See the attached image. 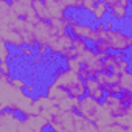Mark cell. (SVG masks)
Wrapping results in <instances>:
<instances>
[{"label":"cell","instance_id":"obj_38","mask_svg":"<svg viewBox=\"0 0 132 132\" xmlns=\"http://www.w3.org/2000/svg\"><path fill=\"white\" fill-rule=\"evenodd\" d=\"M47 51H48V47H37V50L34 51V54H36V56L44 57V56L47 54Z\"/></svg>","mask_w":132,"mask_h":132},{"label":"cell","instance_id":"obj_30","mask_svg":"<svg viewBox=\"0 0 132 132\" xmlns=\"http://www.w3.org/2000/svg\"><path fill=\"white\" fill-rule=\"evenodd\" d=\"M93 50H95L96 53L107 54L109 50H110V47H109V42H106V40H100L98 44H93Z\"/></svg>","mask_w":132,"mask_h":132},{"label":"cell","instance_id":"obj_45","mask_svg":"<svg viewBox=\"0 0 132 132\" xmlns=\"http://www.w3.org/2000/svg\"><path fill=\"white\" fill-rule=\"evenodd\" d=\"M129 42H130V47H132V33L129 34Z\"/></svg>","mask_w":132,"mask_h":132},{"label":"cell","instance_id":"obj_10","mask_svg":"<svg viewBox=\"0 0 132 132\" xmlns=\"http://www.w3.org/2000/svg\"><path fill=\"white\" fill-rule=\"evenodd\" d=\"M81 81V76L75 72H70V70H59L56 75H54V79H53V84L54 86H59L65 90H70L75 84H78Z\"/></svg>","mask_w":132,"mask_h":132},{"label":"cell","instance_id":"obj_4","mask_svg":"<svg viewBox=\"0 0 132 132\" xmlns=\"http://www.w3.org/2000/svg\"><path fill=\"white\" fill-rule=\"evenodd\" d=\"M11 8L20 19L30 22L31 25H36L39 22V17L33 6V0H13Z\"/></svg>","mask_w":132,"mask_h":132},{"label":"cell","instance_id":"obj_39","mask_svg":"<svg viewBox=\"0 0 132 132\" xmlns=\"http://www.w3.org/2000/svg\"><path fill=\"white\" fill-rule=\"evenodd\" d=\"M118 81H120V75H117V73H110V76H109V86H112V84H118Z\"/></svg>","mask_w":132,"mask_h":132},{"label":"cell","instance_id":"obj_47","mask_svg":"<svg viewBox=\"0 0 132 132\" xmlns=\"http://www.w3.org/2000/svg\"><path fill=\"white\" fill-rule=\"evenodd\" d=\"M127 132H132V129H129V130H127Z\"/></svg>","mask_w":132,"mask_h":132},{"label":"cell","instance_id":"obj_15","mask_svg":"<svg viewBox=\"0 0 132 132\" xmlns=\"http://www.w3.org/2000/svg\"><path fill=\"white\" fill-rule=\"evenodd\" d=\"M0 39L5 40L10 47H14V48H22L25 45L23 37L19 31L11 30V28H5V27H0Z\"/></svg>","mask_w":132,"mask_h":132},{"label":"cell","instance_id":"obj_43","mask_svg":"<svg viewBox=\"0 0 132 132\" xmlns=\"http://www.w3.org/2000/svg\"><path fill=\"white\" fill-rule=\"evenodd\" d=\"M106 30H109V31H112V30H113V23H112V20L106 22Z\"/></svg>","mask_w":132,"mask_h":132},{"label":"cell","instance_id":"obj_42","mask_svg":"<svg viewBox=\"0 0 132 132\" xmlns=\"http://www.w3.org/2000/svg\"><path fill=\"white\" fill-rule=\"evenodd\" d=\"M42 62H44V57H40V56H36V57H33V61H31L33 65H39V64H42Z\"/></svg>","mask_w":132,"mask_h":132},{"label":"cell","instance_id":"obj_23","mask_svg":"<svg viewBox=\"0 0 132 132\" xmlns=\"http://www.w3.org/2000/svg\"><path fill=\"white\" fill-rule=\"evenodd\" d=\"M118 86L123 89V92H127L132 95V72L127 70L124 73L120 75V81H118Z\"/></svg>","mask_w":132,"mask_h":132},{"label":"cell","instance_id":"obj_12","mask_svg":"<svg viewBox=\"0 0 132 132\" xmlns=\"http://www.w3.org/2000/svg\"><path fill=\"white\" fill-rule=\"evenodd\" d=\"M36 104H37V107H39V115H40L42 118H45V120L48 121V124H50L51 118L59 112V109L56 107V104H54L47 95H37Z\"/></svg>","mask_w":132,"mask_h":132},{"label":"cell","instance_id":"obj_7","mask_svg":"<svg viewBox=\"0 0 132 132\" xmlns=\"http://www.w3.org/2000/svg\"><path fill=\"white\" fill-rule=\"evenodd\" d=\"M73 34H65V36H59L54 37L51 40V44L48 45V50L51 54H59L61 57H64L65 54H69L73 48Z\"/></svg>","mask_w":132,"mask_h":132},{"label":"cell","instance_id":"obj_40","mask_svg":"<svg viewBox=\"0 0 132 132\" xmlns=\"http://www.w3.org/2000/svg\"><path fill=\"white\" fill-rule=\"evenodd\" d=\"M0 67H2V73L3 75L10 76V65H8V62H2V64H0Z\"/></svg>","mask_w":132,"mask_h":132},{"label":"cell","instance_id":"obj_9","mask_svg":"<svg viewBox=\"0 0 132 132\" xmlns=\"http://www.w3.org/2000/svg\"><path fill=\"white\" fill-rule=\"evenodd\" d=\"M67 20H69V30L72 31L75 37H81L84 40H92L95 37V33H96L95 27L87 25V23H79L73 17H67Z\"/></svg>","mask_w":132,"mask_h":132},{"label":"cell","instance_id":"obj_21","mask_svg":"<svg viewBox=\"0 0 132 132\" xmlns=\"http://www.w3.org/2000/svg\"><path fill=\"white\" fill-rule=\"evenodd\" d=\"M50 25H51V31H53V36H54V37L69 34V33H67V30H69V20H67V19L53 20V22H50Z\"/></svg>","mask_w":132,"mask_h":132},{"label":"cell","instance_id":"obj_46","mask_svg":"<svg viewBox=\"0 0 132 132\" xmlns=\"http://www.w3.org/2000/svg\"><path fill=\"white\" fill-rule=\"evenodd\" d=\"M45 132H53V130H45Z\"/></svg>","mask_w":132,"mask_h":132},{"label":"cell","instance_id":"obj_3","mask_svg":"<svg viewBox=\"0 0 132 132\" xmlns=\"http://www.w3.org/2000/svg\"><path fill=\"white\" fill-rule=\"evenodd\" d=\"M75 121L76 113L67 112V110H59L50 121V129L53 132H75Z\"/></svg>","mask_w":132,"mask_h":132},{"label":"cell","instance_id":"obj_19","mask_svg":"<svg viewBox=\"0 0 132 132\" xmlns=\"http://www.w3.org/2000/svg\"><path fill=\"white\" fill-rule=\"evenodd\" d=\"M75 132H101V129L89 118L78 115L76 113V121H75Z\"/></svg>","mask_w":132,"mask_h":132},{"label":"cell","instance_id":"obj_44","mask_svg":"<svg viewBox=\"0 0 132 132\" xmlns=\"http://www.w3.org/2000/svg\"><path fill=\"white\" fill-rule=\"evenodd\" d=\"M34 92H36V89H34L33 86H28V89H27V93H28V95H33Z\"/></svg>","mask_w":132,"mask_h":132},{"label":"cell","instance_id":"obj_26","mask_svg":"<svg viewBox=\"0 0 132 132\" xmlns=\"http://www.w3.org/2000/svg\"><path fill=\"white\" fill-rule=\"evenodd\" d=\"M117 64V54L113 53H107L104 61H103V72L106 73H112V69H113V65Z\"/></svg>","mask_w":132,"mask_h":132},{"label":"cell","instance_id":"obj_27","mask_svg":"<svg viewBox=\"0 0 132 132\" xmlns=\"http://www.w3.org/2000/svg\"><path fill=\"white\" fill-rule=\"evenodd\" d=\"M65 69L67 70H70V72H75V73H81L82 72V64L78 61V57H70V59H67L65 61Z\"/></svg>","mask_w":132,"mask_h":132},{"label":"cell","instance_id":"obj_36","mask_svg":"<svg viewBox=\"0 0 132 132\" xmlns=\"http://www.w3.org/2000/svg\"><path fill=\"white\" fill-rule=\"evenodd\" d=\"M67 2V6L72 10H81L82 8V0H65Z\"/></svg>","mask_w":132,"mask_h":132},{"label":"cell","instance_id":"obj_33","mask_svg":"<svg viewBox=\"0 0 132 132\" xmlns=\"http://www.w3.org/2000/svg\"><path fill=\"white\" fill-rule=\"evenodd\" d=\"M96 3V0H82V10H86L87 13H95Z\"/></svg>","mask_w":132,"mask_h":132},{"label":"cell","instance_id":"obj_20","mask_svg":"<svg viewBox=\"0 0 132 132\" xmlns=\"http://www.w3.org/2000/svg\"><path fill=\"white\" fill-rule=\"evenodd\" d=\"M107 6H109V14L115 20H124L127 17V10L123 6L121 0H107Z\"/></svg>","mask_w":132,"mask_h":132},{"label":"cell","instance_id":"obj_1","mask_svg":"<svg viewBox=\"0 0 132 132\" xmlns=\"http://www.w3.org/2000/svg\"><path fill=\"white\" fill-rule=\"evenodd\" d=\"M25 95H27L25 90L11 84L10 76L3 73L0 75V112H5V110L17 112Z\"/></svg>","mask_w":132,"mask_h":132},{"label":"cell","instance_id":"obj_34","mask_svg":"<svg viewBox=\"0 0 132 132\" xmlns=\"http://www.w3.org/2000/svg\"><path fill=\"white\" fill-rule=\"evenodd\" d=\"M10 81H11L13 86L19 87V89H22V90H25V92H27V89H28V86H30V84H27L25 81H22V79H19V78H10Z\"/></svg>","mask_w":132,"mask_h":132},{"label":"cell","instance_id":"obj_11","mask_svg":"<svg viewBox=\"0 0 132 132\" xmlns=\"http://www.w3.org/2000/svg\"><path fill=\"white\" fill-rule=\"evenodd\" d=\"M44 5L50 14L51 22L53 20H62V19H67L65 13H67L69 6L65 0H44Z\"/></svg>","mask_w":132,"mask_h":132},{"label":"cell","instance_id":"obj_31","mask_svg":"<svg viewBox=\"0 0 132 132\" xmlns=\"http://www.w3.org/2000/svg\"><path fill=\"white\" fill-rule=\"evenodd\" d=\"M104 89V92L107 93V95H117V96H120L121 93H123V89L118 86V84H112V86H106V87H103Z\"/></svg>","mask_w":132,"mask_h":132},{"label":"cell","instance_id":"obj_41","mask_svg":"<svg viewBox=\"0 0 132 132\" xmlns=\"http://www.w3.org/2000/svg\"><path fill=\"white\" fill-rule=\"evenodd\" d=\"M20 50H22V53H23L25 56H33V54H34V51H33V50H31L30 47H27V45H23V47H22Z\"/></svg>","mask_w":132,"mask_h":132},{"label":"cell","instance_id":"obj_18","mask_svg":"<svg viewBox=\"0 0 132 132\" xmlns=\"http://www.w3.org/2000/svg\"><path fill=\"white\" fill-rule=\"evenodd\" d=\"M84 82H86V89H87V95H89V96H92V98L96 100V101H103V100H104L106 92H104V89L100 86V82H98L95 78H89V79H86Z\"/></svg>","mask_w":132,"mask_h":132},{"label":"cell","instance_id":"obj_16","mask_svg":"<svg viewBox=\"0 0 132 132\" xmlns=\"http://www.w3.org/2000/svg\"><path fill=\"white\" fill-rule=\"evenodd\" d=\"M101 104H103L106 109H109V110L113 113L115 118L124 115V112H126V106L121 103L120 96H117V95H107V93H106V96H104V100L101 101Z\"/></svg>","mask_w":132,"mask_h":132},{"label":"cell","instance_id":"obj_2","mask_svg":"<svg viewBox=\"0 0 132 132\" xmlns=\"http://www.w3.org/2000/svg\"><path fill=\"white\" fill-rule=\"evenodd\" d=\"M54 104L59 110H67V112H73L75 110V101L72 98V95L59 87V86H54V84H50L47 87V93H45Z\"/></svg>","mask_w":132,"mask_h":132},{"label":"cell","instance_id":"obj_35","mask_svg":"<svg viewBox=\"0 0 132 132\" xmlns=\"http://www.w3.org/2000/svg\"><path fill=\"white\" fill-rule=\"evenodd\" d=\"M101 132H127V129H124V127H121V126H118V124H112V126H109V127L101 129Z\"/></svg>","mask_w":132,"mask_h":132},{"label":"cell","instance_id":"obj_13","mask_svg":"<svg viewBox=\"0 0 132 132\" xmlns=\"http://www.w3.org/2000/svg\"><path fill=\"white\" fill-rule=\"evenodd\" d=\"M109 47L113 51L118 53H126V50L130 48V42H129V34L120 31V30H113L110 33L109 37Z\"/></svg>","mask_w":132,"mask_h":132},{"label":"cell","instance_id":"obj_29","mask_svg":"<svg viewBox=\"0 0 132 132\" xmlns=\"http://www.w3.org/2000/svg\"><path fill=\"white\" fill-rule=\"evenodd\" d=\"M0 56H2V62H8L10 57V45L0 39Z\"/></svg>","mask_w":132,"mask_h":132},{"label":"cell","instance_id":"obj_22","mask_svg":"<svg viewBox=\"0 0 132 132\" xmlns=\"http://www.w3.org/2000/svg\"><path fill=\"white\" fill-rule=\"evenodd\" d=\"M129 67H130V64H129V61L126 59V53H118V54H117V64L113 65L112 73L121 75V73L127 72Z\"/></svg>","mask_w":132,"mask_h":132},{"label":"cell","instance_id":"obj_17","mask_svg":"<svg viewBox=\"0 0 132 132\" xmlns=\"http://www.w3.org/2000/svg\"><path fill=\"white\" fill-rule=\"evenodd\" d=\"M93 123H95L100 129H104V127H109V126L115 124V117H113V113H112L109 109H106V107L101 104V107H100V110H98V113H96Z\"/></svg>","mask_w":132,"mask_h":132},{"label":"cell","instance_id":"obj_37","mask_svg":"<svg viewBox=\"0 0 132 132\" xmlns=\"http://www.w3.org/2000/svg\"><path fill=\"white\" fill-rule=\"evenodd\" d=\"M120 100H121V103H123L124 106H129V104L132 103V95L127 93V92H123V93L120 95Z\"/></svg>","mask_w":132,"mask_h":132},{"label":"cell","instance_id":"obj_8","mask_svg":"<svg viewBox=\"0 0 132 132\" xmlns=\"http://www.w3.org/2000/svg\"><path fill=\"white\" fill-rule=\"evenodd\" d=\"M20 124L22 118H19L14 112H0V132H20Z\"/></svg>","mask_w":132,"mask_h":132},{"label":"cell","instance_id":"obj_32","mask_svg":"<svg viewBox=\"0 0 132 132\" xmlns=\"http://www.w3.org/2000/svg\"><path fill=\"white\" fill-rule=\"evenodd\" d=\"M109 76H110V73L100 72V73L95 76V79L100 82V86H101V87H106V86H109Z\"/></svg>","mask_w":132,"mask_h":132},{"label":"cell","instance_id":"obj_28","mask_svg":"<svg viewBox=\"0 0 132 132\" xmlns=\"http://www.w3.org/2000/svg\"><path fill=\"white\" fill-rule=\"evenodd\" d=\"M107 13H109L107 2H98L96 3V8H95V13H93V17H95V20H103V17Z\"/></svg>","mask_w":132,"mask_h":132},{"label":"cell","instance_id":"obj_25","mask_svg":"<svg viewBox=\"0 0 132 132\" xmlns=\"http://www.w3.org/2000/svg\"><path fill=\"white\" fill-rule=\"evenodd\" d=\"M69 93L72 95V98H78V100H81L82 96H86L87 89H86V82H84V79H81L78 84H75V86L69 90Z\"/></svg>","mask_w":132,"mask_h":132},{"label":"cell","instance_id":"obj_5","mask_svg":"<svg viewBox=\"0 0 132 132\" xmlns=\"http://www.w3.org/2000/svg\"><path fill=\"white\" fill-rule=\"evenodd\" d=\"M100 107H101L100 101H96L92 96L86 95V96H82L79 100V104L75 107L73 112H76L78 115H82V117H86V118H89V120L93 121L95 117H96V113H98V110H100Z\"/></svg>","mask_w":132,"mask_h":132},{"label":"cell","instance_id":"obj_6","mask_svg":"<svg viewBox=\"0 0 132 132\" xmlns=\"http://www.w3.org/2000/svg\"><path fill=\"white\" fill-rule=\"evenodd\" d=\"M33 33H34V40H36L37 47H48V45L51 44V40L54 39L50 22L39 20V22L33 27Z\"/></svg>","mask_w":132,"mask_h":132},{"label":"cell","instance_id":"obj_14","mask_svg":"<svg viewBox=\"0 0 132 132\" xmlns=\"http://www.w3.org/2000/svg\"><path fill=\"white\" fill-rule=\"evenodd\" d=\"M48 126V121L42 118L40 115H31L22 120L20 132H45V127Z\"/></svg>","mask_w":132,"mask_h":132},{"label":"cell","instance_id":"obj_24","mask_svg":"<svg viewBox=\"0 0 132 132\" xmlns=\"http://www.w3.org/2000/svg\"><path fill=\"white\" fill-rule=\"evenodd\" d=\"M33 6H34V11L39 17V20H44V22H51L50 19V14L44 5V2H40V0H33Z\"/></svg>","mask_w":132,"mask_h":132}]
</instances>
